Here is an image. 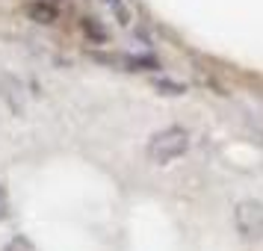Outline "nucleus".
<instances>
[{
	"label": "nucleus",
	"mask_w": 263,
	"mask_h": 251,
	"mask_svg": "<svg viewBox=\"0 0 263 251\" xmlns=\"http://www.w3.org/2000/svg\"><path fill=\"white\" fill-rule=\"evenodd\" d=\"M148 160L157 166H168L172 160H178L190 151V130L186 127H166V130L154 133L148 139Z\"/></svg>",
	"instance_id": "nucleus-1"
},
{
	"label": "nucleus",
	"mask_w": 263,
	"mask_h": 251,
	"mask_svg": "<svg viewBox=\"0 0 263 251\" xmlns=\"http://www.w3.org/2000/svg\"><path fill=\"white\" fill-rule=\"evenodd\" d=\"M234 225L246 239L263 237V204L260 201H239L234 207Z\"/></svg>",
	"instance_id": "nucleus-2"
},
{
	"label": "nucleus",
	"mask_w": 263,
	"mask_h": 251,
	"mask_svg": "<svg viewBox=\"0 0 263 251\" xmlns=\"http://www.w3.org/2000/svg\"><path fill=\"white\" fill-rule=\"evenodd\" d=\"M98 62H107V65H119V68H127V71H157L160 62L154 56H130V53H95Z\"/></svg>",
	"instance_id": "nucleus-3"
},
{
	"label": "nucleus",
	"mask_w": 263,
	"mask_h": 251,
	"mask_svg": "<svg viewBox=\"0 0 263 251\" xmlns=\"http://www.w3.org/2000/svg\"><path fill=\"white\" fill-rule=\"evenodd\" d=\"M27 15H30V21H36V24H53V21L60 18V9H57V3H50V0H30V3H27Z\"/></svg>",
	"instance_id": "nucleus-4"
},
{
	"label": "nucleus",
	"mask_w": 263,
	"mask_h": 251,
	"mask_svg": "<svg viewBox=\"0 0 263 251\" xmlns=\"http://www.w3.org/2000/svg\"><path fill=\"white\" fill-rule=\"evenodd\" d=\"M80 30H83V36L89 38V42H101V45H104L109 38V33L98 24L95 18H80Z\"/></svg>",
	"instance_id": "nucleus-5"
},
{
	"label": "nucleus",
	"mask_w": 263,
	"mask_h": 251,
	"mask_svg": "<svg viewBox=\"0 0 263 251\" xmlns=\"http://www.w3.org/2000/svg\"><path fill=\"white\" fill-rule=\"evenodd\" d=\"M3 251H39L36 245H33V239H27V237H12L9 242H6V248Z\"/></svg>",
	"instance_id": "nucleus-6"
},
{
	"label": "nucleus",
	"mask_w": 263,
	"mask_h": 251,
	"mask_svg": "<svg viewBox=\"0 0 263 251\" xmlns=\"http://www.w3.org/2000/svg\"><path fill=\"white\" fill-rule=\"evenodd\" d=\"M9 216V192H6V186H0V222Z\"/></svg>",
	"instance_id": "nucleus-7"
},
{
	"label": "nucleus",
	"mask_w": 263,
	"mask_h": 251,
	"mask_svg": "<svg viewBox=\"0 0 263 251\" xmlns=\"http://www.w3.org/2000/svg\"><path fill=\"white\" fill-rule=\"evenodd\" d=\"M160 86V89H166V95L168 92H172V95H180V92H183V86H175V83H157Z\"/></svg>",
	"instance_id": "nucleus-8"
}]
</instances>
